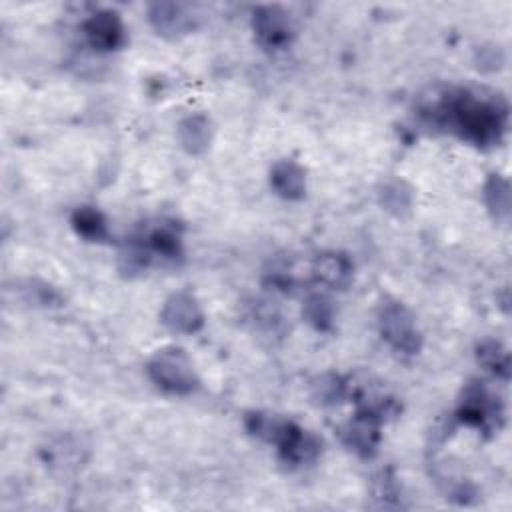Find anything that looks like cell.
I'll list each match as a JSON object with an SVG mask.
<instances>
[{
  "label": "cell",
  "mask_w": 512,
  "mask_h": 512,
  "mask_svg": "<svg viewBox=\"0 0 512 512\" xmlns=\"http://www.w3.org/2000/svg\"><path fill=\"white\" fill-rule=\"evenodd\" d=\"M252 30H254L256 42L268 52L286 50L292 44L296 34L290 14L276 4L258 6L252 12Z\"/></svg>",
  "instance_id": "obj_5"
},
{
  "label": "cell",
  "mask_w": 512,
  "mask_h": 512,
  "mask_svg": "<svg viewBox=\"0 0 512 512\" xmlns=\"http://www.w3.org/2000/svg\"><path fill=\"white\" fill-rule=\"evenodd\" d=\"M320 450H322V442L314 434L298 426L296 422L290 428V432L284 436V440L278 444L280 460L290 466H304L314 462Z\"/></svg>",
  "instance_id": "obj_9"
},
{
  "label": "cell",
  "mask_w": 512,
  "mask_h": 512,
  "mask_svg": "<svg viewBox=\"0 0 512 512\" xmlns=\"http://www.w3.org/2000/svg\"><path fill=\"white\" fill-rule=\"evenodd\" d=\"M160 322L176 334H196L204 326V310L194 294L180 290L164 300Z\"/></svg>",
  "instance_id": "obj_7"
},
{
  "label": "cell",
  "mask_w": 512,
  "mask_h": 512,
  "mask_svg": "<svg viewBox=\"0 0 512 512\" xmlns=\"http://www.w3.org/2000/svg\"><path fill=\"white\" fill-rule=\"evenodd\" d=\"M476 358L484 366V370H488L496 378L504 382L510 378V354L500 342L496 340L480 342L476 348Z\"/></svg>",
  "instance_id": "obj_16"
},
{
  "label": "cell",
  "mask_w": 512,
  "mask_h": 512,
  "mask_svg": "<svg viewBox=\"0 0 512 512\" xmlns=\"http://www.w3.org/2000/svg\"><path fill=\"white\" fill-rule=\"evenodd\" d=\"M146 374L160 390L176 396L192 394L200 384L192 360L178 346L156 350L146 362Z\"/></svg>",
  "instance_id": "obj_2"
},
{
  "label": "cell",
  "mask_w": 512,
  "mask_h": 512,
  "mask_svg": "<svg viewBox=\"0 0 512 512\" xmlns=\"http://www.w3.org/2000/svg\"><path fill=\"white\" fill-rule=\"evenodd\" d=\"M354 266L350 258L342 252H322L312 262V274L314 278L332 290H344L352 282Z\"/></svg>",
  "instance_id": "obj_10"
},
{
  "label": "cell",
  "mask_w": 512,
  "mask_h": 512,
  "mask_svg": "<svg viewBox=\"0 0 512 512\" xmlns=\"http://www.w3.org/2000/svg\"><path fill=\"white\" fill-rule=\"evenodd\" d=\"M316 390H318L316 396L320 398L322 404H334V402L342 400L348 392L346 384L338 376H332V374L322 376L320 384H316Z\"/></svg>",
  "instance_id": "obj_18"
},
{
  "label": "cell",
  "mask_w": 512,
  "mask_h": 512,
  "mask_svg": "<svg viewBox=\"0 0 512 512\" xmlns=\"http://www.w3.org/2000/svg\"><path fill=\"white\" fill-rule=\"evenodd\" d=\"M416 110L430 126L480 148L498 144L508 120V104L500 94L454 86H430L418 96Z\"/></svg>",
  "instance_id": "obj_1"
},
{
  "label": "cell",
  "mask_w": 512,
  "mask_h": 512,
  "mask_svg": "<svg viewBox=\"0 0 512 512\" xmlns=\"http://www.w3.org/2000/svg\"><path fill=\"white\" fill-rule=\"evenodd\" d=\"M146 12H148L150 26L168 40H178L190 34L192 30L198 28L202 18L196 6L186 2H168V0L150 2Z\"/></svg>",
  "instance_id": "obj_6"
},
{
  "label": "cell",
  "mask_w": 512,
  "mask_h": 512,
  "mask_svg": "<svg viewBox=\"0 0 512 512\" xmlns=\"http://www.w3.org/2000/svg\"><path fill=\"white\" fill-rule=\"evenodd\" d=\"M378 200L386 212L396 218H404L412 210L414 194L404 180H386L378 190Z\"/></svg>",
  "instance_id": "obj_15"
},
{
  "label": "cell",
  "mask_w": 512,
  "mask_h": 512,
  "mask_svg": "<svg viewBox=\"0 0 512 512\" xmlns=\"http://www.w3.org/2000/svg\"><path fill=\"white\" fill-rule=\"evenodd\" d=\"M212 136H214L212 122L206 114H200V112L184 116L176 128L178 144L190 156L204 154L212 144Z\"/></svg>",
  "instance_id": "obj_11"
},
{
  "label": "cell",
  "mask_w": 512,
  "mask_h": 512,
  "mask_svg": "<svg viewBox=\"0 0 512 512\" xmlns=\"http://www.w3.org/2000/svg\"><path fill=\"white\" fill-rule=\"evenodd\" d=\"M302 316L316 330H330L334 322V304L326 294L314 292L304 300Z\"/></svg>",
  "instance_id": "obj_17"
},
{
  "label": "cell",
  "mask_w": 512,
  "mask_h": 512,
  "mask_svg": "<svg viewBox=\"0 0 512 512\" xmlns=\"http://www.w3.org/2000/svg\"><path fill=\"white\" fill-rule=\"evenodd\" d=\"M456 418L466 426L492 434L504 424V404L482 382L472 380L462 390Z\"/></svg>",
  "instance_id": "obj_3"
},
{
  "label": "cell",
  "mask_w": 512,
  "mask_h": 512,
  "mask_svg": "<svg viewBox=\"0 0 512 512\" xmlns=\"http://www.w3.org/2000/svg\"><path fill=\"white\" fill-rule=\"evenodd\" d=\"M70 224L88 242H104L108 238V222L94 206H78L70 216Z\"/></svg>",
  "instance_id": "obj_14"
},
{
  "label": "cell",
  "mask_w": 512,
  "mask_h": 512,
  "mask_svg": "<svg viewBox=\"0 0 512 512\" xmlns=\"http://www.w3.org/2000/svg\"><path fill=\"white\" fill-rule=\"evenodd\" d=\"M270 186L284 200H300L306 194V172L294 160H278L270 170Z\"/></svg>",
  "instance_id": "obj_12"
},
{
  "label": "cell",
  "mask_w": 512,
  "mask_h": 512,
  "mask_svg": "<svg viewBox=\"0 0 512 512\" xmlns=\"http://www.w3.org/2000/svg\"><path fill=\"white\" fill-rule=\"evenodd\" d=\"M484 204L490 216L500 222L508 224L510 220V182L502 174H490L484 184Z\"/></svg>",
  "instance_id": "obj_13"
},
{
  "label": "cell",
  "mask_w": 512,
  "mask_h": 512,
  "mask_svg": "<svg viewBox=\"0 0 512 512\" xmlns=\"http://www.w3.org/2000/svg\"><path fill=\"white\" fill-rule=\"evenodd\" d=\"M86 42L98 52H112L124 44V24L118 12L98 10L82 24Z\"/></svg>",
  "instance_id": "obj_8"
},
{
  "label": "cell",
  "mask_w": 512,
  "mask_h": 512,
  "mask_svg": "<svg viewBox=\"0 0 512 512\" xmlns=\"http://www.w3.org/2000/svg\"><path fill=\"white\" fill-rule=\"evenodd\" d=\"M378 328L382 338L400 354L414 356L422 348V334L412 312L398 300L386 298L378 308Z\"/></svg>",
  "instance_id": "obj_4"
}]
</instances>
